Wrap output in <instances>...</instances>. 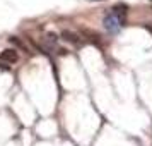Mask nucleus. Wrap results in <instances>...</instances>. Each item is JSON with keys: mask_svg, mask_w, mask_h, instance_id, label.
<instances>
[{"mask_svg": "<svg viewBox=\"0 0 152 146\" xmlns=\"http://www.w3.org/2000/svg\"><path fill=\"white\" fill-rule=\"evenodd\" d=\"M17 59H19V55H17V52H15L14 48L12 50L7 48V50H4V52L0 53V60H2V62L14 64V62H17Z\"/></svg>", "mask_w": 152, "mask_h": 146, "instance_id": "f03ea898", "label": "nucleus"}, {"mask_svg": "<svg viewBox=\"0 0 152 146\" xmlns=\"http://www.w3.org/2000/svg\"><path fill=\"white\" fill-rule=\"evenodd\" d=\"M9 42H10V43H14L15 47H19V48H26V45H24V43H22L21 40L17 38V36H12V38H9ZM26 52H28V48H26Z\"/></svg>", "mask_w": 152, "mask_h": 146, "instance_id": "20e7f679", "label": "nucleus"}, {"mask_svg": "<svg viewBox=\"0 0 152 146\" xmlns=\"http://www.w3.org/2000/svg\"><path fill=\"white\" fill-rule=\"evenodd\" d=\"M62 38L65 40V42L74 43V45H79V43H80V38H79L75 33H72V31H63V33H62Z\"/></svg>", "mask_w": 152, "mask_h": 146, "instance_id": "7ed1b4c3", "label": "nucleus"}, {"mask_svg": "<svg viewBox=\"0 0 152 146\" xmlns=\"http://www.w3.org/2000/svg\"><path fill=\"white\" fill-rule=\"evenodd\" d=\"M120 9H121V5H116V7H113L108 14L104 16L103 24L106 28V31L118 33L120 28L125 24V10H120Z\"/></svg>", "mask_w": 152, "mask_h": 146, "instance_id": "f257e3e1", "label": "nucleus"}]
</instances>
